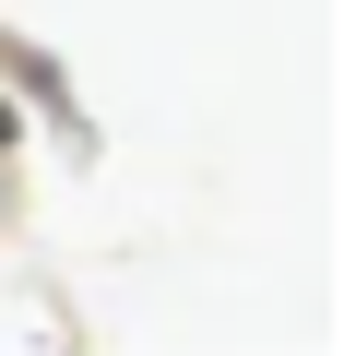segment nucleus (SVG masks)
Here are the masks:
<instances>
[{
  "label": "nucleus",
  "mask_w": 344,
  "mask_h": 356,
  "mask_svg": "<svg viewBox=\"0 0 344 356\" xmlns=\"http://www.w3.org/2000/svg\"><path fill=\"white\" fill-rule=\"evenodd\" d=\"M0 72H13V83H36V95H60V107H72V83H60V60H36L24 36H0Z\"/></svg>",
  "instance_id": "nucleus-1"
},
{
  "label": "nucleus",
  "mask_w": 344,
  "mask_h": 356,
  "mask_svg": "<svg viewBox=\"0 0 344 356\" xmlns=\"http://www.w3.org/2000/svg\"><path fill=\"white\" fill-rule=\"evenodd\" d=\"M13 131H24V119H13V95H0V143H13Z\"/></svg>",
  "instance_id": "nucleus-2"
}]
</instances>
